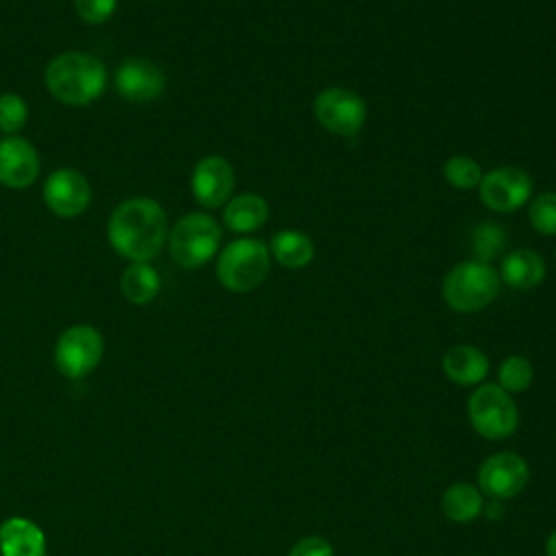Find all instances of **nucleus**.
Instances as JSON below:
<instances>
[{
  "label": "nucleus",
  "instance_id": "f257e3e1",
  "mask_svg": "<svg viewBox=\"0 0 556 556\" xmlns=\"http://www.w3.org/2000/svg\"><path fill=\"white\" fill-rule=\"evenodd\" d=\"M167 215L163 206L146 195L119 202L106 224L111 248L130 263H150L167 243Z\"/></svg>",
  "mask_w": 556,
  "mask_h": 556
},
{
  "label": "nucleus",
  "instance_id": "f03ea898",
  "mask_svg": "<svg viewBox=\"0 0 556 556\" xmlns=\"http://www.w3.org/2000/svg\"><path fill=\"white\" fill-rule=\"evenodd\" d=\"M43 83L50 96L70 106H85L100 98L106 87L104 63L87 52H61L43 72Z\"/></svg>",
  "mask_w": 556,
  "mask_h": 556
},
{
  "label": "nucleus",
  "instance_id": "7ed1b4c3",
  "mask_svg": "<svg viewBox=\"0 0 556 556\" xmlns=\"http://www.w3.org/2000/svg\"><path fill=\"white\" fill-rule=\"evenodd\" d=\"M269 267L271 254L267 243L254 237H239L219 252L215 276L224 289L250 293L265 282Z\"/></svg>",
  "mask_w": 556,
  "mask_h": 556
},
{
  "label": "nucleus",
  "instance_id": "20e7f679",
  "mask_svg": "<svg viewBox=\"0 0 556 556\" xmlns=\"http://www.w3.org/2000/svg\"><path fill=\"white\" fill-rule=\"evenodd\" d=\"M441 293L452 311L478 313L497 298L500 276L489 263L460 261L445 274Z\"/></svg>",
  "mask_w": 556,
  "mask_h": 556
},
{
  "label": "nucleus",
  "instance_id": "39448f33",
  "mask_svg": "<svg viewBox=\"0 0 556 556\" xmlns=\"http://www.w3.org/2000/svg\"><path fill=\"white\" fill-rule=\"evenodd\" d=\"M222 243V226L208 213L182 215L167 235V250L174 263L185 269L206 265Z\"/></svg>",
  "mask_w": 556,
  "mask_h": 556
},
{
  "label": "nucleus",
  "instance_id": "423d86ee",
  "mask_svg": "<svg viewBox=\"0 0 556 556\" xmlns=\"http://www.w3.org/2000/svg\"><path fill=\"white\" fill-rule=\"evenodd\" d=\"M467 415L473 430L489 441L510 437L519 424V410L510 393L491 382L478 384V389L469 395Z\"/></svg>",
  "mask_w": 556,
  "mask_h": 556
},
{
  "label": "nucleus",
  "instance_id": "0eeeda50",
  "mask_svg": "<svg viewBox=\"0 0 556 556\" xmlns=\"http://www.w3.org/2000/svg\"><path fill=\"white\" fill-rule=\"evenodd\" d=\"M104 339L98 328L89 324H76L61 332L54 345V365L56 369L70 378L80 380L87 378L102 361Z\"/></svg>",
  "mask_w": 556,
  "mask_h": 556
},
{
  "label": "nucleus",
  "instance_id": "6e6552de",
  "mask_svg": "<svg viewBox=\"0 0 556 556\" xmlns=\"http://www.w3.org/2000/svg\"><path fill=\"white\" fill-rule=\"evenodd\" d=\"M313 113L317 124L330 135L352 137L365 126L367 104L348 87H326L315 96Z\"/></svg>",
  "mask_w": 556,
  "mask_h": 556
},
{
  "label": "nucleus",
  "instance_id": "1a4fd4ad",
  "mask_svg": "<svg viewBox=\"0 0 556 556\" xmlns=\"http://www.w3.org/2000/svg\"><path fill=\"white\" fill-rule=\"evenodd\" d=\"M482 204L493 213H513L532 195V178L517 165H502L486 174L478 185Z\"/></svg>",
  "mask_w": 556,
  "mask_h": 556
},
{
  "label": "nucleus",
  "instance_id": "9d476101",
  "mask_svg": "<svg viewBox=\"0 0 556 556\" xmlns=\"http://www.w3.org/2000/svg\"><path fill=\"white\" fill-rule=\"evenodd\" d=\"M530 478L528 463L515 452L489 456L478 469V489L491 500H508L519 495Z\"/></svg>",
  "mask_w": 556,
  "mask_h": 556
},
{
  "label": "nucleus",
  "instance_id": "9b49d317",
  "mask_svg": "<svg viewBox=\"0 0 556 556\" xmlns=\"http://www.w3.org/2000/svg\"><path fill=\"white\" fill-rule=\"evenodd\" d=\"M117 93L128 102H152L165 91V72L150 59L128 56L124 59L113 76Z\"/></svg>",
  "mask_w": 556,
  "mask_h": 556
},
{
  "label": "nucleus",
  "instance_id": "f8f14e48",
  "mask_svg": "<svg viewBox=\"0 0 556 556\" xmlns=\"http://www.w3.org/2000/svg\"><path fill=\"white\" fill-rule=\"evenodd\" d=\"M235 191V169L228 159L208 154L200 159L191 172V193L204 208L224 206Z\"/></svg>",
  "mask_w": 556,
  "mask_h": 556
},
{
  "label": "nucleus",
  "instance_id": "ddd939ff",
  "mask_svg": "<svg viewBox=\"0 0 556 556\" xmlns=\"http://www.w3.org/2000/svg\"><path fill=\"white\" fill-rule=\"evenodd\" d=\"M41 195L54 215L78 217L91 202V187L78 169L61 167L46 178Z\"/></svg>",
  "mask_w": 556,
  "mask_h": 556
},
{
  "label": "nucleus",
  "instance_id": "4468645a",
  "mask_svg": "<svg viewBox=\"0 0 556 556\" xmlns=\"http://www.w3.org/2000/svg\"><path fill=\"white\" fill-rule=\"evenodd\" d=\"M39 176V154L35 146L20 135L0 139V185L9 189H26Z\"/></svg>",
  "mask_w": 556,
  "mask_h": 556
},
{
  "label": "nucleus",
  "instance_id": "2eb2a0df",
  "mask_svg": "<svg viewBox=\"0 0 556 556\" xmlns=\"http://www.w3.org/2000/svg\"><path fill=\"white\" fill-rule=\"evenodd\" d=\"M46 534L28 517H9L0 523L2 556H46Z\"/></svg>",
  "mask_w": 556,
  "mask_h": 556
},
{
  "label": "nucleus",
  "instance_id": "dca6fc26",
  "mask_svg": "<svg viewBox=\"0 0 556 556\" xmlns=\"http://www.w3.org/2000/svg\"><path fill=\"white\" fill-rule=\"evenodd\" d=\"M443 374L460 387H473L482 382L489 374V356L469 343H460L450 348L443 354Z\"/></svg>",
  "mask_w": 556,
  "mask_h": 556
},
{
  "label": "nucleus",
  "instance_id": "f3484780",
  "mask_svg": "<svg viewBox=\"0 0 556 556\" xmlns=\"http://www.w3.org/2000/svg\"><path fill=\"white\" fill-rule=\"evenodd\" d=\"M497 276L500 282H506L513 289H534L545 278V261L530 248H517L502 258Z\"/></svg>",
  "mask_w": 556,
  "mask_h": 556
},
{
  "label": "nucleus",
  "instance_id": "a211bd4d",
  "mask_svg": "<svg viewBox=\"0 0 556 556\" xmlns=\"http://www.w3.org/2000/svg\"><path fill=\"white\" fill-rule=\"evenodd\" d=\"M224 224L228 230L239 235L256 232L269 217V204L258 193H239L224 204Z\"/></svg>",
  "mask_w": 556,
  "mask_h": 556
},
{
  "label": "nucleus",
  "instance_id": "6ab92c4d",
  "mask_svg": "<svg viewBox=\"0 0 556 556\" xmlns=\"http://www.w3.org/2000/svg\"><path fill=\"white\" fill-rule=\"evenodd\" d=\"M269 254L287 269H302L311 265L315 256L313 239L295 228H285L271 235L269 239Z\"/></svg>",
  "mask_w": 556,
  "mask_h": 556
},
{
  "label": "nucleus",
  "instance_id": "aec40b11",
  "mask_svg": "<svg viewBox=\"0 0 556 556\" xmlns=\"http://www.w3.org/2000/svg\"><path fill=\"white\" fill-rule=\"evenodd\" d=\"M119 291L130 304H150L161 291V276L150 263H130L119 276Z\"/></svg>",
  "mask_w": 556,
  "mask_h": 556
},
{
  "label": "nucleus",
  "instance_id": "412c9836",
  "mask_svg": "<svg viewBox=\"0 0 556 556\" xmlns=\"http://www.w3.org/2000/svg\"><path fill=\"white\" fill-rule=\"evenodd\" d=\"M441 508L450 521L456 523H469L478 515H482L484 500L478 486L469 482H456L445 489L441 497Z\"/></svg>",
  "mask_w": 556,
  "mask_h": 556
},
{
  "label": "nucleus",
  "instance_id": "4be33fe9",
  "mask_svg": "<svg viewBox=\"0 0 556 556\" xmlns=\"http://www.w3.org/2000/svg\"><path fill=\"white\" fill-rule=\"evenodd\" d=\"M504 248H506V232L502 226L493 222H480L471 230V252L476 261L491 265V261L500 256Z\"/></svg>",
  "mask_w": 556,
  "mask_h": 556
},
{
  "label": "nucleus",
  "instance_id": "5701e85b",
  "mask_svg": "<svg viewBox=\"0 0 556 556\" xmlns=\"http://www.w3.org/2000/svg\"><path fill=\"white\" fill-rule=\"evenodd\" d=\"M443 176L450 187L469 191V189H478L482 180V169L476 159L465 154H454L443 163Z\"/></svg>",
  "mask_w": 556,
  "mask_h": 556
},
{
  "label": "nucleus",
  "instance_id": "b1692460",
  "mask_svg": "<svg viewBox=\"0 0 556 556\" xmlns=\"http://www.w3.org/2000/svg\"><path fill=\"white\" fill-rule=\"evenodd\" d=\"M534 369L526 356L513 354L500 363L497 369V384L508 393H521L532 384Z\"/></svg>",
  "mask_w": 556,
  "mask_h": 556
},
{
  "label": "nucleus",
  "instance_id": "393cba45",
  "mask_svg": "<svg viewBox=\"0 0 556 556\" xmlns=\"http://www.w3.org/2000/svg\"><path fill=\"white\" fill-rule=\"evenodd\" d=\"M530 226L545 237L556 235V191L539 193L528 208Z\"/></svg>",
  "mask_w": 556,
  "mask_h": 556
},
{
  "label": "nucleus",
  "instance_id": "a878e982",
  "mask_svg": "<svg viewBox=\"0 0 556 556\" xmlns=\"http://www.w3.org/2000/svg\"><path fill=\"white\" fill-rule=\"evenodd\" d=\"M28 119V106L20 93L7 91L0 96V130L4 135H17Z\"/></svg>",
  "mask_w": 556,
  "mask_h": 556
},
{
  "label": "nucleus",
  "instance_id": "bb28decb",
  "mask_svg": "<svg viewBox=\"0 0 556 556\" xmlns=\"http://www.w3.org/2000/svg\"><path fill=\"white\" fill-rule=\"evenodd\" d=\"M74 9L87 24H104L113 17L117 0H74Z\"/></svg>",
  "mask_w": 556,
  "mask_h": 556
},
{
  "label": "nucleus",
  "instance_id": "cd10ccee",
  "mask_svg": "<svg viewBox=\"0 0 556 556\" xmlns=\"http://www.w3.org/2000/svg\"><path fill=\"white\" fill-rule=\"evenodd\" d=\"M289 556H334V549L328 539L311 534L300 539L291 549Z\"/></svg>",
  "mask_w": 556,
  "mask_h": 556
},
{
  "label": "nucleus",
  "instance_id": "c85d7f7f",
  "mask_svg": "<svg viewBox=\"0 0 556 556\" xmlns=\"http://www.w3.org/2000/svg\"><path fill=\"white\" fill-rule=\"evenodd\" d=\"M545 554L547 556H556V530L547 536V541H545Z\"/></svg>",
  "mask_w": 556,
  "mask_h": 556
}]
</instances>
